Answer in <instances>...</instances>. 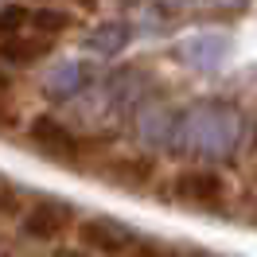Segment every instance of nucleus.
Returning <instances> with one entry per match:
<instances>
[{
	"instance_id": "1",
	"label": "nucleus",
	"mask_w": 257,
	"mask_h": 257,
	"mask_svg": "<svg viewBox=\"0 0 257 257\" xmlns=\"http://www.w3.org/2000/svg\"><path fill=\"white\" fill-rule=\"evenodd\" d=\"M245 121L230 101H199L191 109L176 113L172 125V148L199 160H230L241 145Z\"/></svg>"
},
{
	"instance_id": "5",
	"label": "nucleus",
	"mask_w": 257,
	"mask_h": 257,
	"mask_svg": "<svg viewBox=\"0 0 257 257\" xmlns=\"http://www.w3.org/2000/svg\"><path fill=\"white\" fill-rule=\"evenodd\" d=\"M78 241L94 253H137L141 245L133 238V230H125L113 218H86L78 222Z\"/></svg>"
},
{
	"instance_id": "3",
	"label": "nucleus",
	"mask_w": 257,
	"mask_h": 257,
	"mask_svg": "<svg viewBox=\"0 0 257 257\" xmlns=\"http://www.w3.org/2000/svg\"><path fill=\"white\" fill-rule=\"evenodd\" d=\"M70 226H74V210L59 203V199H39L24 218H20V234L32 241H55L70 234Z\"/></svg>"
},
{
	"instance_id": "16",
	"label": "nucleus",
	"mask_w": 257,
	"mask_h": 257,
	"mask_svg": "<svg viewBox=\"0 0 257 257\" xmlns=\"http://www.w3.org/2000/svg\"><path fill=\"white\" fill-rule=\"evenodd\" d=\"M4 90H12V74H4V70H0V94H4Z\"/></svg>"
},
{
	"instance_id": "9",
	"label": "nucleus",
	"mask_w": 257,
	"mask_h": 257,
	"mask_svg": "<svg viewBox=\"0 0 257 257\" xmlns=\"http://www.w3.org/2000/svg\"><path fill=\"white\" fill-rule=\"evenodd\" d=\"M133 125H137V137H141L145 145H172L176 117L164 109V105H141L137 117H133Z\"/></svg>"
},
{
	"instance_id": "13",
	"label": "nucleus",
	"mask_w": 257,
	"mask_h": 257,
	"mask_svg": "<svg viewBox=\"0 0 257 257\" xmlns=\"http://www.w3.org/2000/svg\"><path fill=\"white\" fill-rule=\"evenodd\" d=\"M28 16H32V8H24V4H16V0L0 4V39L24 32V28H28Z\"/></svg>"
},
{
	"instance_id": "14",
	"label": "nucleus",
	"mask_w": 257,
	"mask_h": 257,
	"mask_svg": "<svg viewBox=\"0 0 257 257\" xmlns=\"http://www.w3.org/2000/svg\"><path fill=\"white\" fill-rule=\"evenodd\" d=\"M12 203H16V199H12V191H8V183H0V214L12 210Z\"/></svg>"
},
{
	"instance_id": "7",
	"label": "nucleus",
	"mask_w": 257,
	"mask_h": 257,
	"mask_svg": "<svg viewBox=\"0 0 257 257\" xmlns=\"http://www.w3.org/2000/svg\"><path fill=\"white\" fill-rule=\"evenodd\" d=\"M179 59L195 70H214V66L226 59V39L222 35H191V39H183V47H179Z\"/></svg>"
},
{
	"instance_id": "2",
	"label": "nucleus",
	"mask_w": 257,
	"mask_h": 257,
	"mask_svg": "<svg viewBox=\"0 0 257 257\" xmlns=\"http://www.w3.org/2000/svg\"><path fill=\"white\" fill-rule=\"evenodd\" d=\"M172 195L187 207H199V210H218L226 203V179L218 172H207V168H191V172H179L172 179Z\"/></svg>"
},
{
	"instance_id": "15",
	"label": "nucleus",
	"mask_w": 257,
	"mask_h": 257,
	"mask_svg": "<svg viewBox=\"0 0 257 257\" xmlns=\"http://www.w3.org/2000/svg\"><path fill=\"white\" fill-rule=\"evenodd\" d=\"M4 125H12V113H8V105L0 101V128H4Z\"/></svg>"
},
{
	"instance_id": "10",
	"label": "nucleus",
	"mask_w": 257,
	"mask_h": 257,
	"mask_svg": "<svg viewBox=\"0 0 257 257\" xmlns=\"http://www.w3.org/2000/svg\"><path fill=\"white\" fill-rule=\"evenodd\" d=\"M128 43V24H121V20H105L101 28H94L90 32V39H86V47L94 51V55H121Z\"/></svg>"
},
{
	"instance_id": "11",
	"label": "nucleus",
	"mask_w": 257,
	"mask_h": 257,
	"mask_svg": "<svg viewBox=\"0 0 257 257\" xmlns=\"http://www.w3.org/2000/svg\"><path fill=\"white\" fill-rule=\"evenodd\" d=\"M70 12H63V8H51V4H35L32 16H28V28H32L35 35H47V39H59V35L70 32Z\"/></svg>"
},
{
	"instance_id": "17",
	"label": "nucleus",
	"mask_w": 257,
	"mask_h": 257,
	"mask_svg": "<svg viewBox=\"0 0 257 257\" xmlns=\"http://www.w3.org/2000/svg\"><path fill=\"white\" fill-rule=\"evenodd\" d=\"M32 4H47V0H32Z\"/></svg>"
},
{
	"instance_id": "12",
	"label": "nucleus",
	"mask_w": 257,
	"mask_h": 257,
	"mask_svg": "<svg viewBox=\"0 0 257 257\" xmlns=\"http://www.w3.org/2000/svg\"><path fill=\"white\" fill-rule=\"evenodd\" d=\"M148 176H152V168H148L145 160H117L109 168V179L121 183V187H141Z\"/></svg>"
},
{
	"instance_id": "4",
	"label": "nucleus",
	"mask_w": 257,
	"mask_h": 257,
	"mask_svg": "<svg viewBox=\"0 0 257 257\" xmlns=\"http://www.w3.org/2000/svg\"><path fill=\"white\" fill-rule=\"evenodd\" d=\"M28 141L51 160H74L78 156V137L51 113H39V117L28 121Z\"/></svg>"
},
{
	"instance_id": "6",
	"label": "nucleus",
	"mask_w": 257,
	"mask_h": 257,
	"mask_svg": "<svg viewBox=\"0 0 257 257\" xmlns=\"http://www.w3.org/2000/svg\"><path fill=\"white\" fill-rule=\"evenodd\" d=\"M86 86H90V63L70 59V63H59L47 78H43V94H47L51 101H70V97L82 94Z\"/></svg>"
},
{
	"instance_id": "8",
	"label": "nucleus",
	"mask_w": 257,
	"mask_h": 257,
	"mask_svg": "<svg viewBox=\"0 0 257 257\" xmlns=\"http://www.w3.org/2000/svg\"><path fill=\"white\" fill-rule=\"evenodd\" d=\"M51 51V39L47 35H4V43H0V59L8 66H32L39 63L43 55Z\"/></svg>"
}]
</instances>
